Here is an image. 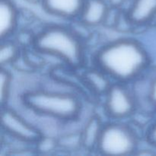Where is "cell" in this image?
<instances>
[{
    "mask_svg": "<svg viewBox=\"0 0 156 156\" xmlns=\"http://www.w3.org/2000/svg\"><path fill=\"white\" fill-rule=\"evenodd\" d=\"M149 56L143 44L133 38H120L102 46L94 56L95 66L116 82L136 80L147 69Z\"/></svg>",
    "mask_w": 156,
    "mask_h": 156,
    "instance_id": "cell-1",
    "label": "cell"
},
{
    "mask_svg": "<svg viewBox=\"0 0 156 156\" xmlns=\"http://www.w3.org/2000/svg\"><path fill=\"white\" fill-rule=\"evenodd\" d=\"M146 139L149 145L156 148V121L152 123L147 129Z\"/></svg>",
    "mask_w": 156,
    "mask_h": 156,
    "instance_id": "cell-16",
    "label": "cell"
},
{
    "mask_svg": "<svg viewBox=\"0 0 156 156\" xmlns=\"http://www.w3.org/2000/svg\"><path fill=\"white\" fill-rule=\"evenodd\" d=\"M126 15L133 26L146 25L156 17V0H133Z\"/></svg>",
    "mask_w": 156,
    "mask_h": 156,
    "instance_id": "cell-9",
    "label": "cell"
},
{
    "mask_svg": "<svg viewBox=\"0 0 156 156\" xmlns=\"http://www.w3.org/2000/svg\"><path fill=\"white\" fill-rule=\"evenodd\" d=\"M109 4L110 7L114 9H120L123 4L126 2V0H106Z\"/></svg>",
    "mask_w": 156,
    "mask_h": 156,
    "instance_id": "cell-17",
    "label": "cell"
},
{
    "mask_svg": "<svg viewBox=\"0 0 156 156\" xmlns=\"http://www.w3.org/2000/svg\"><path fill=\"white\" fill-rule=\"evenodd\" d=\"M22 102L35 114L61 121L77 118L82 111V102L74 94L37 89L22 95Z\"/></svg>",
    "mask_w": 156,
    "mask_h": 156,
    "instance_id": "cell-3",
    "label": "cell"
},
{
    "mask_svg": "<svg viewBox=\"0 0 156 156\" xmlns=\"http://www.w3.org/2000/svg\"><path fill=\"white\" fill-rule=\"evenodd\" d=\"M136 106L135 94L125 83H112L105 93V112L111 119L120 120L131 117Z\"/></svg>",
    "mask_w": 156,
    "mask_h": 156,
    "instance_id": "cell-5",
    "label": "cell"
},
{
    "mask_svg": "<svg viewBox=\"0 0 156 156\" xmlns=\"http://www.w3.org/2000/svg\"><path fill=\"white\" fill-rule=\"evenodd\" d=\"M24 1L30 3V4H39V3L41 4L42 0H24Z\"/></svg>",
    "mask_w": 156,
    "mask_h": 156,
    "instance_id": "cell-18",
    "label": "cell"
},
{
    "mask_svg": "<svg viewBox=\"0 0 156 156\" xmlns=\"http://www.w3.org/2000/svg\"><path fill=\"white\" fill-rule=\"evenodd\" d=\"M139 137L133 129L120 120L104 124L97 150L105 155H129L138 151Z\"/></svg>",
    "mask_w": 156,
    "mask_h": 156,
    "instance_id": "cell-4",
    "label": "cell"
},
{
    "mask_svg": "<svg viewBox=\"0 0 156 156\" xmlns=\"http://www.w3.org/2000/svg\"><path fill=\"white\" fill-rule=\"evenodd\" d=\"M19 46L15 42L8 39L2 41L0 48V63L2 67L15 62L19 57Z\"/></svg>",
    "mask_w": 156,
    "mask_h": 156,
    "instance_id": "cell-13",
    "label": "cell"
},
{
    "mask_svg": "<svg viewBox=\"0 0 156 156\" xmlns=\"http://www.w3.org/2000/svg\"><path fill=\"white\" fill-rule=\"evenodd\" d=\"M12 81V77L10 72L6 69V68L2 67L0 76V99L2 108L7 105V102L10 96Z\"/></svg>",
    "mask_w": 156,
    "mask_h": 156,
    "instance_id": "cell-14",
    "label": "cell"
},
{
    "mask_svg": "<svg viewBox=\"0 0 156 156\" xmlns=\"http://www.w3.org/2000/svg\"><path fill=\"white\" fill-rule=\"evenodd\" d=\"M85 81L92 91L99 94H105L111 85V78L104 72L96 67L94 69L88 70L85 73Z\"/></svg>",
    "mask_w": 156,
    "mask_h": 156,
    "instance_id": "cell-12",
    "label": "cell"
},
{
    "mask_svg": "<svg viewBox=\"0 0 156 156\" xmlns=\"http://www.w3.org/2000/svg\"><path fill=\"white\" fill-rule=\"evenodd\" d=\"M148 98L153 108H156V76L150 81L148 91Z\"/></svg>",
    "mask_w": 156,
    "mask_h": 156,
    "instance_id": "cell-15",
    "label": "cell"
},
{
    "mask_svg": "<svg viewBox=\"0 0 156 156\" xmlns=\"http://www.w3.org/2000/svg\"><path fill=\"white\" fill-rule=\"evenodd\" d=\"M34 50L62 60L73 69L85 63V50L82 40L71 29L50 24L40 30L32 39Z\"/></svg>",
    "mask_w": 156,
    "mask_h": 156,
    "instance_id": "cell-2",
    "label": "cell"
},
{
    "mask_svg": "<svg viewBox=\"0 0 156 156\" xmlns=\"http://www.w3.org/2000/svg\"><path fill=\"white\" fill-rule=\"evenodd\" d=\"M110 10L106 0H85L79 19L85 25L95 27L105 23Z\"/></svg>",
    "mask_w": 156,
    "mask_h": 156,
    "instance_id": "cell-8",
    "label": "cell"
},
{
    "mask_svg": "<svg viewBox=\"0 0 156 156\" xmlns=\"http://www.w3.org/2000/svg\"><path fill=\"white\" fill-rule=\"evenodd\" d=\"M103 126L98 116H92L88 120L80 133L82 147L88 150L96 149Z\"/></svg>",
    "mask_w": 156,
    "mask_h": 156,
    "instance_id": "cell-11",
    "label": "cell"
},
{
    "mask_svg": "<svg viewBox=\"0 0 156 156\" xmlns=\"http://www.w3.org/2000/svg\"><path fill=\"white\" fill-rule=\"evenodd\" d=\"M18 11L12 0H0V37L9 39L18 26Z\"/></svg>",
    "mask_w": 156,
    "mask_h": 156,
    "instance_id": "cell-10",
    "label": "cell"
},
{
    "mask_svg": "<svg viewBox=\"0 0 156 156\" xmlns=\"http://www.w3.org/2000/svg\"><path fill=\"white\" fill-rule=\"evenodd\" d=\"M85 0H42L41 5L47 13L59 18H79Z\"/></svg>",
    "mask_w": 156,
    "mask_h": 156,
    "instance_id": "cell-7",
    "label": "cell"
},
{
    "mask_svg": "<svg viewBox=\"0 0 156 156\" xmlns=\"http://www.w3.org/2000/svg\"><path fill=\"white\" fill-rule=\"evenodd\" d=\"M2 128L7 135L27 144H37L44 136L37 127L7 105L2 108Z\"/></svg>",
    "mask_w": 156,
    "mask_h": 156,
    "instance_id": "cell-6",
    "label": "cell"
}]
</instances>
